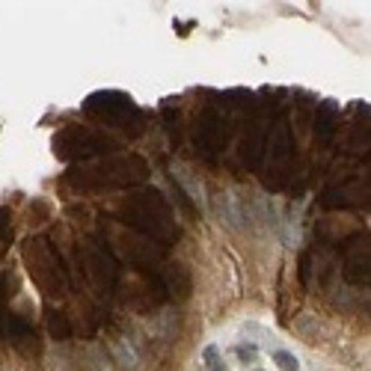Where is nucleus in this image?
Masks as SVG:
<instances>
[{
    "instance_id": "1",
    "label": "nucleus",
    "mask_w": 371,
    "mask_h": 371,
    "mask_svg": "<svg viewBox=\"0 0 371 371\" xmlns=\"http://www.w3.org/2000/svg\"><path fill=\"white\" fill-rule=\"evenodd\" d=\"M217 214H220V220L226 223V226H232V229H238V226H241V220H244L241 199L235 196L232 190H226V194H220V196H217Z\"/></svg>"
},
{
    "instance_id": "2",
    "label": "nucleus",
    "mask_w": 371,
    "mask_h": 371,
    "mask_svg": "<svg viewBox=\"0 0 371 371\" xmlns=\"http://www.w3.org/2000/svg\"><path fill=\"white\" fill-rule=\"evenodd\" d=\"M232 356L238 359L241 365H255L258 356H262V351H258L253 342H235V345H232Z\"/></svg>"
},
{
    "instance_id": "3",
    "label": "nucleus",
    "mask_w": 371,
    "mask_h": 371,
    "mask_svg": "<svg viewBox=\"0 0 371 371\" xmlns=\"http://www.w3.org/2000/svg\"><path fill=\"white\" fill-rule=\"evenodd\" d=\"M173 175H175L178 182H182V184H184V187L190 190V196H194L196 202H202V205H205V196H202V182L196 184L194 178H190V170H184L182 164H175V166H173Z\"/></svg>"
},
{
    "instance_id": "4",
    "label": "nucleus",
    "mask_w": 371,
    "mask_h": 371,
    "mask_svg": "<svg viewBox=\"0 0 371 371\" xmlns=\"http://www.w3.org/2000/svg\"><path fill=\"white\" fill-rule=\"evenodd\" d=\"M202 368L205 371H226V363H223V354H220L217 345L202 347Z\"/></svg>"
},
{
    "instance_id": "5",
    "label": "nucleus",
    "mask_w": 371,
    "mask_h": 371,
    "mask_svg": "<svg viewBox=\"0 0 371 371\" xmlns=\"http://www.w3.org/2000/svg\"><path fill=\"white\" fill-rule=\"evenodd\" d=\"M271 359L276 363L279 371H300V368H303L300 359H297V354L285 351V347H276V351H271Z\"/></svg>"
},
{
    "instance_id": "6",
    "label": "nucleus",
    "mask_w": 371,
    "mask_h": 371,
    "mask_svg": "<svg viewBox=\"0 0 371 371\" xmlns=\"http://www.w3.org/2000/svg\"><path fill=\"white\" fill-rule=\"evenodd\" d=\"M116 359H119V365H125V368L137 365V354H134L131 347H125V345H116Z\"/></svg>"
},
{
    "instance_id": "7",
    "label": "nucleus",
    "mask_w": 371,
    "mask_h": 371,
    "mask_svg": "<svg viewBox=\"0 0 371 371\" xmlns=\"http://www.w3.org/2000/svg\"><path fill=\"white\" fill-rule=\"evenodd\" d=\"M253 371H262V368H253Z\"/></svg>"
}]
</instances>
